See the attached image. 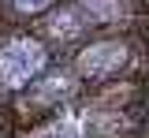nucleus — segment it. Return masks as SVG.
Returning a JSON list of instances; mask_svg holds the SVG:
<instances>
[{"instance_id":"f257e3e1","label":"nucleus","mask_w":149,"mask_h":138,"mask_svg":"<svg viewBox=\"0 0 149 138\" xmlns=\"http://www.w3.org/2000/svg\"><path fill=\"white\" fill-rule=\"evenodd\" d=\"M41 67H45V49L30 38H19L0 49V82H8V86L30 82Z\"/></svg>"},{"instance_id":"f03ea898","label":"nucleus","mask_w":149,"mask_h":138,"mask_svg":"<svg viewBox=\"0 0 149 138\" xmlns=\"http://www.w3.org/2000/svg\"><path fill=\"white\" fill-rule=\"evenodd\" d=\"M123 60H127V49H123L119 41H97V45H90V49L78 56V67H82V75L101 79V75L116 71Z\"/></svg>"},{"instance_id":"7ed1b4c3","label":"nucleus","mask_w":149,"mask_h":138,"mask_svg":"<svg viewBox=\"0 0 149 138\" xmlns=\"http://www.w3.org/2000/svg\"><path fill=\"white\" fill-rule=\"evenodd\" d=\"M78 11L90 22H112L119 15V0H78Z\"/></svg>"},{"instance_id":"20e7f679","label":"nucleus","mask_w":149,"mask_h":138,"mask_svg":"<svg viewBox=\"0 0 149 138\" xmlns=\"http://www.w3.org/2000/svg\"><path fill=\"white\" fill-rule=\"evenodd\" d=\"M78 26H82V11L74 15L71 8H67V11H60V15H52V22H49V30L60 34V38H74V34H78Z\"/></svg>"},{"instance_id":"39448f33","label":"nucleus","mask_w":149,"mask_h":138,"mask_svg":"<svg viewBox=\"0 0 149 138\" xmlns=\"http://www.w3.org/2000/svg\"><path fill=\"white\" fill-rule=\"evenodd\" d=\"M37 138H74V127L71 123H56V127H49L45 135H37Z\"/></svg>"},{"instance_id":"423d86ee","label":"nucleus","mask_w":149,"mask_h":138,"mask_svg":"<svg viewBox=\"0 0 149 138\" xmlns=\"http://www.w3.org/2000/svg\"><path fill=\"white\" fill-rule=\"evenodd\" d=\"M19 11H41V8H49L52 0H11Z\"/></svg>"}]
</instances>
